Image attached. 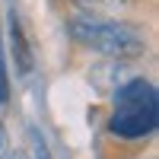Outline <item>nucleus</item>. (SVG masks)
Listing matches in <instances>:
<instances>
[{
  "mask_svg": "<svg viewBox=\"0 0 159 159\" xmlns=\"http://www.w3.org/2000/svg\"><path fill=\"white\" fill-rule=\"evenodd\" d=\"M38 159H51V156L45 153V147H42V150H38Z\"/></svg>",
  "mask_w": 159,
  "mask_h": 159,
  "instance_id": "obj_5",
  "label": "nucleus"
},
{
  "mask_svg": "<svg viewBox=\"0 0 159 159\" xmlns=\"http://www.w3.org/2000/svg\"><path fill=\"white\" fill-rule=\"evenodd\" d=\"M10 102V76H7V64L0 57V105Z\"/></svg>",
  "mask_w": 159,
  "mask_h": 159,
  "instance_id": "obj_3",
  "label": "nucleus"
},
{
  "mask_svg": "<svg viewBox=\"0 0 159 159\" xmlns=\"http://www.w3.org/2000/svg\"><path fill=\"white\" fill-rule=\"evenodd\" d=\"M0 150H3V130H0Z\"/></svg>",
  "mask_w": 159,
  "mask_h": 159,
  "instance_id": "obj_6",
  "label": "nucleus"
},
{
  "mask_svg": "<svg viewBox=\"0 0 159 159\" xmlns=\"http://www.w3.org/2000/svg\"><path fill=\"white\" fill-rule=\"evenodd\" d=\"M76 7H92V10H99V7H115V3H124V0H73Z\"/></svg>",
  "mask_w": 159,
  "mask_h": 159,
  "instance_id": "obj_4",
  "label": "nucleus"
},
{
  "mask_svg": "<svg viewBox=\"0 0 159 159\" xmlns=\"http://www.w3.org/2000/svg\"><path fill=\"white\" fill-rule=\"evenodd\" d=\"M10 42H13V57H16V73H32L35 67V57H32V48L29 42H25V32H22V25L13 19V29H10Z\"/></svg>",
  "mask_w": 159,
  "mask_h": 159,
  "instance_id": "obj_2",
  "label": "nucleus"
},
{
  "mask_svg": "<svg viewBox=\"0 0 159 159\" xmlns=\"http://www.w3.org/2000/svg\"><path fill=\"white\" fill-rule=\"evenodd\" d=\"M67 32L73 42L86 45L99 54L108 57H140L147 51V42L137 29H130L127 22H111L99 16H76L67 22Z\"/></svg>",
  "mask_w": 159,
  "mask_h": 159,
  "instance_id": "obj_1",
  "label": "nucleus"
}]
</instances>
